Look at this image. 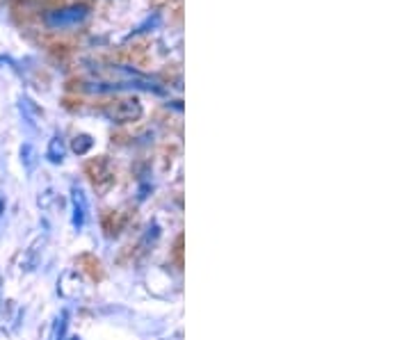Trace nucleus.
Listing matches in <instances>:
<instances>
[{
    "instance_id": "1",
    "label": "nucleus",
    "mask_w": 411,
    "mask_h": 340,
    "mask_svg": "<svg viewBox=\"0 0 411 340\" xmlns=\"http://www.w3.org/2000/svg\"><path fill=\"white\" fill-rule=\"evenodd\" d=\"M89 9L85 5H69V7H60V9H50L44 16V23L50 30H69V28H78L87 21Z\"/></svg>"
},
{
    "instance_id": "2",
    "label": "nucleus",
    "mask_w": 411,
    "mask_h": 340,
    "mask_svg": "<svg viewBox=\"0 0 411 340\" xmlns=\"http://www.w3.org/2000/svg\"><path fill=\"white\" fill-rule=\"evenodd\" d=\"M85 171H87L91 185H94L96 192L101 194H106L112 185H115V169H112V164L106 158H94L91 162H87Z\"/></svg>"
},
{
    "instance_id": "3",
    "label": "nucleus",
    "mask_w": 411,
    "mask_h": 340,
    "mask_svg": "<svg viewBox=\"0 0 411 340\" xmlns=\"http://www.w3.org/2000/svg\"><path fill=\"white\" fill-rule=\"evenodd\" d=\"M142 103L137 98H126V101H117L115 106L106 110V115L110 121L115 123H130L137 121L142 117Z\"/></svg>"
},
{
    "instance_id": "4",
    "label": "nucleus",
    "mask_w": 411,
    "mask_h": 340,
    "mask_svg": "<svg viewBox=\"0 0 411 340\" xmlns=\"http://www.w3.org/2000/svg\"><path fill=\"white\" fill-rule=\"evenodd\" d=\"M71 205H74V226L80 231L82 226H85V220H87V197L85 192H82L80 188H74L71 190Z\"/></svg>"
},
{
    "instance_id": "5",
    "label": "nucleus",
    "mask_w": 411,
    "mask_h": 340,
    "mask_svg": "<svg viewBox=\"0 0 411 340\" xmlns=\"http://www.w3.org/2000/svg\"><path fill=\"white\" fill-rule=\"evenodd\" d=\"M18 110H21V115H23V119L30 123V126H37V123L44 119V110H41L37 103L33 98H28V96L18 98Z\"/></svg>"
},
{
    "instance_id": "6",
    "label": "nucleus",
    "mask_w": 411,
    "mask_h": 340,
    "mask_svg": "<svg viewBox=\"0 0 411 340\" xmlns=\"http://www.w3.org/2000/svg\"><path fill=\"white\" fill-rule=\"evenodd\" d=\"M123 226H126V217L121 212H108L106 220H103V229H106L108 235H117Z\"/></svg>"
},
{
    "instance_id": "7",
    "label": "nucleus",
    "mask_w": 411,
    "mask_h": 340,
    "mask_svg": "<svg viewBox=\"0 0 411 340\" xmlns=\"http://www.w3.org/2000/svg\"><path fill=\"white\" fill-rule=\"evenodd\" d=\"M64 151H67V147H64V140H62V135H55L53 140H50V144H48L46 156H48V160H50V162L60 164L62 160H64Z\"/></svg>"
},
{
    "instance_id": "8",
    "label": "nucleus",
    "mask_w": 411,
    "mask_h": 340,
    "mask_svg": "<svg viewBox=\"0 0 411 340\" xmlns=\"http://www.w3.org/2000/svg\"><path fill=\"white\" fill-rule=\"evenodd\" d=\"M78 265H87V267H82L91 279H101L103 276V270H101V263H98V259H94V256H89V254H85V256H80L78 259Z\"/></svg>"
},
{
    "instance_id": "9",
    "label": "nucleus",
    "mask_w": 411,
    "mask_h": 340,
    "mask_svg": "<svg viewBox=\"0 0 411 340\" xmlns=\"http://www.w3.org/2000/svg\"><path fill=\"white\" fill-rule=\"evenodd\" d=\"M91 147H94V140H91L89 135H76L74 147H71V149H74V151L78 153V156H85V153H87Z\"/></svg>"
},
{
    "instance_id": "10",
    "label": "nucleus",
    "mask_w": 411,
    "mask_h": 340,
    "mask_svg": "<svg viewBox=\"0 0 411 340\" xmlns=\"http://www.w3.org/2000/svg\"><path fill=\"white\" fill-rule=\"evenodd\" d=\"M39 244L41 242H35L33 246H30V249L26 251V256H23V261H21V270H33V267L37 265V254H39Z\"/></svg>"
},
{
    "instance_id": "11",
    "label": "nucleus",
    "mask_w": 411,
    "mask_h": 340,
    "mask_svg": "<svg viewBox=\"0 0 411 340\" xmlns=\"http://www.w3.org/2000/svg\"><path fill=\"white\" fill-rule=\"evenodd\" d=\"M21 160L26 162V169H33L35 167V151L30 144H23V149H21Z\"/></svg>"
}]
</instances>
